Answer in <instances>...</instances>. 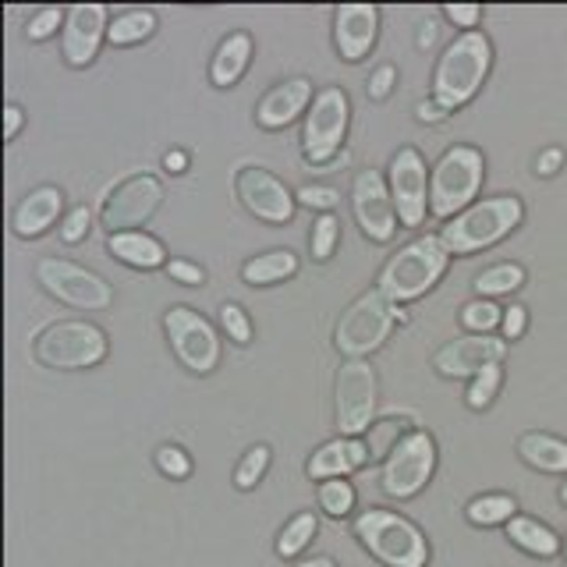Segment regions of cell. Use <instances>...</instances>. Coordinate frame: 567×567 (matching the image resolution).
<instances>
[{"label": "cell", "mask_w": 567, "mask_h": 567, "mask_svg": "<svg viewBox=\"0 0 567 567\" xmlns=\"http://www.w3.org/2000/svg\"><path fill=\"white\" fill-rule=\"evenodd\" d=\"M380 32V8L377 4H341L333 11V47L341 61L359 64L377 43Z\"/></svg>", "instance_id": "obj_19"}, {"label": "cell", "mask_w": 567, "mask_h": 567, "mask_svg": "<svg viewBox=\"0 0 567 567\" xmlns=\"http://www.w3.org/2000/svg\"><path fill=\"white\" fill-rule=\"evenodd\" d=\"M377 369L365 359H348L337 369V383H333V412H337V430L341 436L359 440L377 415Z\"/></svg>", "instance_id": "obj_10"}, {"label": "cell", "mask_w": 567, "mask_h": 567, "mask_svg": "<svg viewBox=\"0 0 567 567\" xmlns=\"http://www.w3.org/2000/svg\"><path fill=\"white\" fill-rule=\"evenodd\" d=\"M564 560H567V539H564Z\"/></svg>", "instance_id": "obj_53"}, {"label": "cell", "mask_w": 567, "mask_h": 567, "mask_svg": "<svg viewBox=\"0 0 567 567\" xmlns=\"http://www.w3.org/2000/svg\"><path fill=\"white\" fill-rule=\"evenodd\" d=\"M312 82L309 79H288L274 85L256 106V124L266 132H277V128H288V124L306 114V106L312 103Z\"/></svg>", "instance_id": "obj_20"}, {"label": "cell", "mask_w": 567, "mask_h": 567, "mask_svg": "<svg viewBox=\"0 0 567 567\" xmlns=\"http://www.w3.org/2000/svg\"><path fill=\"white\" fill-rule=\"evenodd\" d=\"M22 121H25L22 106H18V103H8V106H4V138H8V142H14L18 128H22Z\"/></svg>", "instance_id": "obj_47"}, {"label": "cell", "mask_w": 567, "mask_h": 567, "mask_svg": "<svg viewBox=\"0 0 567 567\" xmlns=\"http://www.w3.org/2000/svg\"><path fill=\"white\" fill-rule=\"evenodd\" d=\"M159 203H164V185L153 174H128L103 195L100 220L111 235H121V230H135L146 224Z\"/></svg>", "instance_id": "obj_13"}, {"label": "cell", "mask_w": 567, "mask_h": 567, "mask_svg": "<svg viewBox=\"0 0 567 567\" xmlns=\"http://www.w3.org/2000/svg\"><path fill=\"white\" fill-rule=\"evenodd\" d=\"M433 472H436V440L425 430H412L390 447L380 486L386 496L408 501V496H415L430 486Z\"/></svg>", "instance_id": "obj_9"}, {"label": "cell", "mask_w": 567, "mask_h": 567, "mask_svg": "<svg viewBox=\"0 0 567 567\" xmlns=\"http://www.w3.org/2000/svg\"><path fill=\"white\" fill-rule=\"evenodd\" d=\"M504 341H518V337L525 333V327H528V309L525 306H511V309H504Z\"/></svg>", "instance_id": "obj_44"}, {"label": "cell", "mask_w": 567, "mask_h": 567, "mask_svg": "<svg viewBox=\"0 0 567 567\" xmlns=\"http://www.w3.org/2000/svg\"><path fill=\"white\" fill-rule=\"evenodd\" d=\"M106 333L85 319H58L32 341L35 362L47 369H93L106 359Z\"/></svg>", "instance_id": "obj_6"}, {"label": "cell", "mask_w": 567, "mask_h": 567, "mask_svg": "<svg viewBox=\"0 0 567 567\" xmlns=\"http://www.w3.org/2000/svg\"><path fill=\"white\" fill-rule=\"evenodd\" d=\"M220 327L235 344H252V319H248L238 301H224L220 306Z\"/></svg>", "instance_id": "obj_37"}, {"label": "cell", "mask_w": 567, "mask_h": 567, "mask_svg": "<svg viewBox=\"0 0 567 567\" xmlns=\"http://www.w3.org/2000/svg\"><path fill=\"white\" fill-rule=\"evenodd\" d=\"M443 14H447L457 29L475 32L478 18H483V8H478V4H443Z\"/></svg>", "instance_id": "obj_43"}, {"label": "cell", "mask_w": 567, "mask_h": 567, "mask_svg": "<svg viewBox=\"0 0 567 567\" xmlns=\"http://www.w3.org/2000/svg\"><path fill=\"white\" fill-rule=\"evenodd\" d=\"M390 195H394L398 220L404 227H419L430 209L425 195V159L415 146H401L390 159Z\"/></svg>", "instance_id": "obj_16"}, {"label": "cell", "mask_w": 567, "mask_h": 567, "mask_svg": "<svg viewBox=\"0 0 567 567\" xmlns=\"http://www.w3.org/2000/svg\"><path fill=\"white\" fill-rule=\"evenodd\" d=\"M504 323V309L496 306L493 298H475L461 309V327L472 330V333H489Z\"/></svg>", "instance_id": "obj_32"}, {"label": "cell", "mask_w": 567, "mask_h": 567, "mask_svg": "<svg viewBox=\"0 0 567 567\" xmlns=\"http://www.w3.org/2000/svg\"><path fill=\"white\" fill-rule=\"evenodd\" d=\"M316 514L312 511H301V514H295V518L280 528V536H277V554L280 557H298L301 549H306L309 543H312V536H316Z\"/></svg>", "instance_id": "obj_31"}, {"label": "cell", "mask_w": 567, "mask_h": 567, "mask_svg": "<svg viewBox=\"0 0 567 567\" xmlns=\"http://www.w3.org/2000/svg\"><path fill=\"white\" fill-rule=\"evenodd\" d=\"M68 22V8H40L32 14V22H29V40L32 43H43V40H50L53 32H58V25H64Z\"/></svg>", "instance_id": "obj_38"}, {"label": "cell", "mask_w": 567, "mask_h": 567, "mask_svg": "<svg viewBox=\"0 0 567 567\" xmlns=\"http://www.w3.org/2000/svg\"><path fill=\"white\" fill-rule=\"evenodd\" d=\"M298 274V256L291 248H274V252H262L256 259H248L241 266V280L256 284V288H266V284H280Z\"/></svg>", "instance_id": "obj_27"}, {"label": "cell", "mask_w": 567, "mask_h": 567, "mask_svg": "<svg viewBox=\"0 0 567 567\" xmlns=\"http://www.w3.org/2000/svg\"><path fill=\"white\" fill-rule=\"evenodd\" d=\"M525 217V206L518 195H496V199H483L468 206L465 213L440 230V241L447 245L451 256H472V252H483V248L504 241L514 227L522 224Z\"/></svg>", "instance_id": "obj_2"}, {"label": "cell", "mask_w": 567, "mask_h": 567, "mask_svg": "<svg viewBox=\"0 0 567 567\" xmlns=\"http://www.w3.org/2000/svg\"><path fill=\"white\" fill-rule=\"evenodd\" d=\"M415 117H419L422 124H436V121L447 117V111H443V106H440L436 100H425V103L415 106Z\"/></svg>", "instance_id": "obj_48"}, {"label": "cell", "mask_w": 567, "mask_h": 567, "mask_svg": "<svg viewBox=\"0 0 567 567\" xmlns=\"http://www.w3.org/2000/svg\"><path fill=\"white\" fill-rule=\"evenodd\" d=\"M248 61H252V35L230 32L227 40L217 47V53H213V61H209V82L220 85V89H230L245 75Z\"/></svg>", "instance_id": "obj_24"}, {"label": "cell", "mask_w": 567, "mask_h": 567, "mask_svg": "<svg viewBox=\"0 0 567 567\" xmlns=\"http://www.w3.org/2000/svg\"><path fill=\"white\" fill-rule=\"evenodd\" d=\"M319 507H323L330 518H344V514L354 511V489L344 478H327V483H319Z\"/></svg>", "instance_id": "obj_36"}, {"label": "cell", "mask_w": 567, "mask_h": 567, "mask_svg": "<svg viewBox=\"0 0 567 567\" xmlns=\"http://www.w3.org/2000/svg\"><path fill=\"white\" fill-rule=\"evenodd\" d=\"M501 383H504V369L501 365H486L478 377H472L468 394H465L472 412H486V408L493 404V398H496V390H501Z\"/></svg>", "instance_id": "obj_34"}, {"label": "cell", "mask_w": 567, "mask_h": 567, "mask_svg": "<svg viewBox=\"0 0 567 567\" xmlns=\"http://www.w3.org/2000/svg\"><path fill=\"white\" fill-rule=\"evenodd\" d=\"M153 32H156V14L150 8H132L114 18L106 40H111V47H132V43L150 40Z\"/></svg>", "instance_id": "obj_28"}, {"label": "cell", "mask_w": 567, "mask_h": 567, "mask_svg": "<svg viewBox=\"0 0 567 567\" xmlns=\"http://www.w3.org/2000/svg\"><path fill=\"white\" fill-rule=\"evenodd\" d=\"M106 8L103 4H75L68 8V22H64V35H61V50L64 61L71 68H89L96 61L100 43L106 40Z\"/></svg>", "instance_id": "obj_18"}, {"label": "cell", "mask_w": 567, "mask_h": 567, "mask_svg": "<svg viewBox=\"0 0 567 567\" xmlns=\"http://www.w3.org/2000/svg\"><path fill=\"white\" fill-rule=\"evenodd\" d=\"M354 536L372 557L386 567H425L430 564V543L415 522L401 518L394 511L369 507L354 518Z\"/></svg>", "instance_id": "obj_4"}, {"label": "cell", "mask_w": 567, "mask_h": 567, "mask_svg": "<svg viewBox=\"0 0 567 567\" xmlns=\"http://www.w3.org/2000/svg\"><path fill=\"white\" fill-rule=\"evenodd\" d=\"M560 501H564V504H567V483H564V486H560Z\"/></svg>", "instance_id": "obj_52"}, {"label": "cell", "mask_w": 567, "mask_h": 567, "mask_svg": "<svg viewBox=\"0 0 567 567\" xmlns=\"http://www.w3.org/2000/svg\"><path fill=\"white\" fill-rule=\"evenodd\" d=\"M337 241H341V220H337L333 213H319L316 224H312V235H309L312 259L316 262H327L333 256Z\"/></svg>", "instance_id": "obj_35"}, {"label": "cell", "mask_w": 567, "mask_h": 567, "mask_svg": "<svg viewBox=\"0 0 567 567\" xmlns=\"http://www.w3.org/2000/svg\"><path fill=\"white\" fill-rule=\"evenodd\" d=\"M351 206L369 241H390L398 235V206L380 171H362L351 185Z\"/></svg>", "instance_id": "obj_15"}, {"label": "cell", "mask_w": 567, "mask_h": 567, "mask_svg": "<svg viewBox=\"0 0 567 567\" xmlns=\"http://www.w3.org/2000/svg\"><path fill=\"white\" fill-rule=\"evenodd\" d=\"M156 468L171 475V478H188L192 475V457L177 447V443H164V447L156 451Z\"/></svg>", "instance_id": "obj_39"}, {"label": "cell", "mask_w": 567, "mask_h": 567, "mask_svg": "<svg viewBox=\"0 0 567 567\" xmlns=\"http://www.w3.org/2000/svg\"><path fill=\"white\" fill-rule=\"evenodd\" d=\"M351 103L341 85L319 89L312 100V111L306 114V128H301V156L312 167H330L337 150L348 135Z\"/></svg>", "instance_id": "obj_8"}, {"label": "cell", "mask_w": 567, "mask_h": 567, "mask_svg": "<svg viewBox=\"0 0 567 567\" xmlns=\"http://www.w3.org/2000/svg\"><path fill=\"white\" fill-rule=\"evenodd\" d=\"M106 248H111L114 259L132 266V270H159V266H167L164 245L146 235V230H121V235L106 238Z\"/></svg>", "instance_id": "obj_23"}, {"label": "cell", "mask_w": 567, "mask_h": 567, "mask_svg": "<svg viewBox=\"0 0 567 567\" xmlns=\"http://www.w3.org/2000/svg\"><path fill=\"white\" fill-rule=\"evenodd\" d=\"M398 323V306L380 291H365L337 319L333 344L348 359H365L390 337V327Z\"/></svg>", "instance_id": "obj_7"}, {"label": "cell", "mask_w": 567, "mask_h": 567, "mask_svg": "<svg viewBox=\"0 0 567 567\" xmlns=\"http://www.w3.org/2000/svg\"><path fill=\"white\" fill-rule=\"evenodd\" d=\"M298 203H306L309 209H323V213H330L337 203H341V195H337L333 188H316V185H306L298 192Z\"/></svg>", "instance_id": "obj_42"}, {"label": "cell", "mask_w": 567, "mask_h": 567, "mask_svg": "<svg viewBox=\"0 0 567 567\" xmlns=\"http://www.w3.org/2000/svg\"><path fill=\"white\" fill-rule=\"evenodd\" d=\"M365 461H372V451L365 447L362 440L354 436H337V440H327L323 447H319L312 457H309V475L319 478V483H327V478H344L351 475L354 468H362Z\"/></svg>", "instance_id": "obj_21"}, {"label": "cell", "mask_w": 567, "mask_h": 567, "mask_svg": "<svg viewBox=\"0 0 567 567\" xmlns=\"http://www.w3.org/2000/svg\"><path fill=\"white\" fill-rule=\"evenodd\" d=\"M518 457L536 472L564 475L567 472V440L549 433H525L518 436Z\"/></svg>", "instance_id": "obj_25"}, {"label": "cell", "mask_w": 567, "mask_h": 567, "mask_svg": "<svg viewBox=\"0 0 567 567\" xmlns=\"http://www.w3.org/2000/svg\"><path fill=\"white\" fill-rule=\"evenodd\" d=\"M164 167H167L171 174H185V171H188V153L171 150V153L164 156Z\"/></svg>", "instance_id": "obj_49"}, {"label": "cell", "mask_w": 567, "mask_h": 567, "mask_svg": "<svg viewBox=\"0 0 567 567\" xmlns=\"http://www.w3.org/2000/svg\"><path fill=\"white\" fill-rule=\"evenodd\" d=\"M507 539L525 549V554L532 557H557V549H560V539H557V532L554 528H546L543 522L536 518H528V514H514V518L507 522Z\"/></svg>", "instance_id": "obj_26"}, {"label": "cell", "mask_w": 567, "mask_h": 567, "mask_svg": "<svg viewBox=\"0 0 567 567\" xmlns=\"http://www.w3.org/2000/svg\"><path fill=\"white\" fill-rule=\"evenodd\" d=\"M64 206V195L61 188H53V185H40V188H32L22 203H18L14 209V235L18 238H40L43 230L58 220V213Z\"/></svg>", "instance_id": "obj_22"}, {"label": "cell", "mask_w": 567, "mask_h": 567, "mask_svg": "<svg viewBox=\"0 0 567 567\" xmlns=\"http://www.w3.org/2000/svg\"><path fill=\"white\" fill-rule=\"evenodd\" d=\"M167 274H171L177 284H185V288H203V280H206L203 266H195V262H188V259H171V262H167Z\"/></svg>", "instance_id": "obj_41"}, {"label": "cell", "mask_w": 567, "mask_h": 567, "mask_svg": "<svg viewBox=\"0 0 567 567\" xmlns=\"http://www.w3.org/2000/svg\"><path fill=\"white\" fill-rule=\"evenodd\" d=\"M164 330H167V341L188 372L195 377H206V372L217 369L220 362V337L213 330V323L206 316H199L188 306H174L164 312Z\"/></svg>", "instance_id": "obj_12"}, {"label": "cell", "mask_w": 567, "mask_h": 567, "mask_svg": "<svg viewBox=\"0 0 567 567\" xmlns=\"http://www.w3.org/2000/svg\"><path fill=\"white\" fill-rule=\"evenodd\" d=\"M560 167H564V150H557V146L554 150H543L539 159H536V174L539 177H554Z\"/></svg>", "instance_id": "obj_46"}, {"label": "cell", "mask_w": 567, "mask_h": 567, "mask_svg": "<svg viewBox=\"0 0 567 567\" xmlns=\"http://www.w3.org/2000/svg\"><path fill=\"white\" fill-rule=\"evenodd\" d=\"M447 262H451V252H447V245L440 241V235L415 238L386 259V266L380 270L377 291L386 295L394 306L398 301H415L443 277Z\"/></svg>", "instance_id": "obj_3"}, {"label": "cell", "mask_w": 567, "mask_h": 567, "mask_svg": "<svg viewBox=\"0 0 567 567\" xmlns=\"http://www.w3.org/2000/svg\"><path fill=\"white\" fill-rule=\"evenodd\" d=\"M525 284V266L518 262H496L489 270L475 277V291L478 298H496V295H511Z\"/></svg>", "instance_id": "obj_29"}, {"label": "cell", "mask_w": 567, "mask_h": 567, "mask_svg": "<svg viewBox=\"0 0 567 567\" xmlns=\"http://www.w3.org/2000/svg\"><path fill=\"white\" fill-rule=\"evenodd\" d=\"M266 468H270V447L266 443H256V447H248L238 461V468H235V486L241 493L248 489H256L259 486V478L266 475Z\"/></svg>", "instance_id": "obj_33"}, {"label": "cell", "mask_w": 567, "mask_h": 567, "mask_svg": "<svg viewBox=\"0 0 567 567\" xmlns=\"http://www.w3.org/2000/svg\"><path fill=\"white\" fill-rule=\"evenodd\" d=\"M433 40H436V29H433L430 22H425L422 32H419V47H422V50H425V47H433Z\"/></svg>", "instance_id": "obj_50"}, {"label": "cell", "mask_w": 567, "mask_h": 567, "mask_svg": "<svg viewBox=\"0 0 567 567\" xmlns=\"http://www.w3.org/2000/svg\"><path fill=\"white\" fill-rule=\"evenodd\" d=\"M35 280L43 284L47 295H53L71 309L100 312V309H111V301H114L111 284H106L100 274L85 270L79 262H68V259H40L35 262Z\"/></svg>", "instance_id": "obj_11"}, {"label": "cell", "mask_w": 567, "mask_h": 567, "mask_svg": "<svg viewBox=\"0 0 567 567\" xmlns=\"http://www.w3.org/2000/svg\"><path fill=\"white\" fill-rule=\"evenodd\" d=\"M89 220H93V213H89L85 206H75L64 217V224H61V238L68 241V245H75V241H82L85 235H89Z\"/></svg>", "instance_id": "obj_40"}, {"label": "cell", "mask_w": 567, "mask_h": 567, "mask_svg": "<svg viewBox=\"0 0 567 567\" xmlns=\"http://www.w3.org/2000/svg\"><path fill=\"white\" fill-rule=\"evenodd\" d=\"M483 177H486L483 153L475 146H451L430 174V213L440 220H451L457 213H465L478 188H483Z\"/></svg>", "instance_id": "obj_5"}, {"label": "cell", "mask_w": 567, "mask_h": 567, "mask_svg": "<svg viewBox=\"0 0 567 567\" xmlns=\"http://www.w3.org/2000/svg\"><path fill=\"white\" fill-rule=\"evenodd\" d=\"M394 82H398V71L390 68V64H383L377 75L369 79V96L372 100H386L390 96V89H394Z\"/></svg>", "instance_id": "obj_45"}, {"label": "cell", "mask_w": 567, "mask_h": 567, "mask_svg": "<svg viewBox=\"0 0 567 567\" xmlns=\"http://www.w3.org/2000/svg\"><path fill=\"white\" fill-rule=\"evenodd\" d=\"M235 192H238L241 206L262 224H291V217H295L298 195H291V188L266 167H256V164L238 167Z\"/></svg>", "instance_id": "obj_14"}, {"label": "cell", "mask_w": 567, "mask_h": 567, "mask_svg": "<svg viewBox=\"0 0 567 567\" xmlns=\"http://www.w3.org/2000/svg\"><path fill=\"white\" fill-rule=\"evenodd\" d=\"M295 567H337L330 557H312V560H306V564H295Z\"/></svg>", "instance_id": "obj_51"}, {"label": "cell", "mask_w": 567, "mask_h": 567, "mask_svg": "<svg viewBox=\"0 0 567 567\" xmlns=\"http://www.w3.org/2000/svg\"><path fill=\"white\" fill-rule=\"evenodd\" d=\"M514 511H518V504H514V496L507 493H486V496H475V501L465 507L468 514V522L472 525H501V522H511L514 518Z\"/></svg>", "instance_id": "obj_30"}, {"label": "cell", "mask_w": 567, "mask_h": 567, "mask_svg": "<svg viewBox=\"0 0 567 567\" xmlns=\"http://www.w3.org/2000/svg\"><path fill=\"white\" fill-rule=\"evenodd\" d=\"M493 64V47L486 40V32H461L457 40L443 50V58L436 61L433 71V100L443 111H457L465 106L478 89H483L486 75Z\"/></svg>", "instance_id": "obj_1"}, {"label": "cell", "mask_w": 567, "mask_h": 567, "mask_svg": "<svg viewBox=\"0 0 567 567\" xmlns=\"http://www.w3.org/2000/svg\"><path fill=\"white\" fill-rule=\"evenodd\" d=\"M507 354V341L489 333H468V337H454V341L443 344L433 354V369L447 380L461 377H478L486 365H501Z\"/></svg>", "instance_id": "obj_17"}]
</instances>
